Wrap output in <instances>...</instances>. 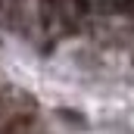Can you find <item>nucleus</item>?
Instances as JSON below:
<instances>
[{
	"instance_id": "obj_2",
	"label": "nucleus",
	"mask_w": 134,
	"mask_h": 134,
	"mask_svg": "<svg viewBox=\"0 0 134 134\" xmlns=\"http://www.w3.org/2000/svg\"><path fill=\"white\" fill-rule=\"evenodd\" d=\"M125 13H134V0H125Z\"/></svg>"
},
{
	"instance_id": "obj_4",
	"label": "nucleus",
	"mask_w": 134,
	"mask_h": 134,
	"mask_svg": "<svg viewBox=\"0 0 134 134\" xmlns=\"http://www.w3.org/2000/svg\"><path fill=\"white\" fill-rule=\"evenodd\" d=\"M37 134H47V131H37Z\"/></svg>"
},
{
	"instance_id": "obj_3",
	"label": "nucleus",
	"mask_w": 134,
	"mask_h": 134,
	"mask_svg": "<svg viewBox=\"0 0 134 134\" xmlns=\"http://www.w3.org/2000/svg\"><path fill=\"white\" fill-rule=\"evenodd\" d=\"M9 3H25V6H28V0H9Z\"/></svg>"
},
{
	"instance_id": "obj_1",
	"label": "nucleus",
	"mask_w": 134,
	"mask_h": 134,
	"mask_svg": "<svg viewBox=\"0 0 134 134\" xmlns=\"http://www.w3.org/2000/svg\"><path fill=\"white\" fill-rule=\"evenodd\" d=\"M41 131V119L34 106H22L13 109L3 122H0V134H37Z\"/></svg>"
}]
</instances>
